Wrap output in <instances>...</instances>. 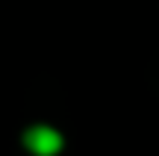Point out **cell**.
<instances>
[{"instance_id":"obj_1","label":"cell","mask_w":159,"mask_h":156,"mask_svg":"<svg viewBox=\"0 0 159 156\" xmlns=\"http://www.w3.org/2000/svg\"><path fill=\"white\" fill-rule=\"evenodd\" d=\"M24 147L33 156H59L62 147H65V139L50 124H33V127L24 133Z\"/></svg>"}]
</instances>
